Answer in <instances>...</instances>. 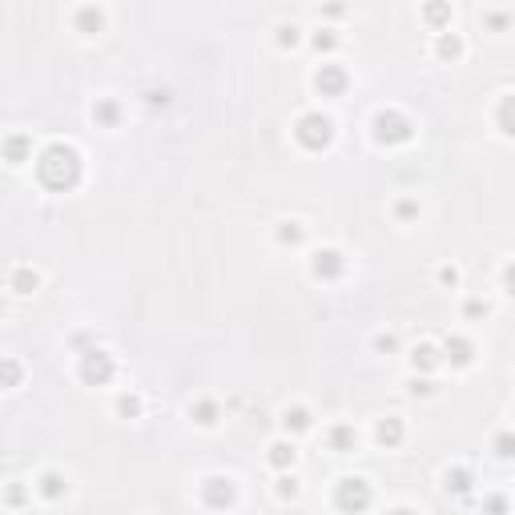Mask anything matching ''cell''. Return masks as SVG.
I'll return each mask as SVG.
<instances>
[{"label": "cell", "instance_id": "3957f363", "mask_svg": "<svg viewBox=\"0 0 515 515\" xmlns=\"http://www.w3.org/2000/svg\"><path fill=\"white\" fill-rule=\"evenodd\" d=\"M366 503H370V487H366L363 479H342L339 507H346V511H363Z\"/></svg>", "mask_w": 515, "mask_h": 515}, {"label": "cell", "instance_id": "9c48e42d", "mask_svg": "<svg viewBox=\"0 0 515 515\" xmlns=\"http://www.w3.org/2000/svg\"><path fill=\"white\" fill-rule=\"evenodd\" d=\"M499 125H503V133H515V97H507L499 105Z\"/></svg>", "mask_w": 515, "mask_h": 515}, {"label": "cell", "instance_id": "e0dca14e", "mask_svg": "<svg viewBox=\"0 0 515 515\" xmlns=\"http://www.w3.org/2000/svg\"><path fill=\"white\" fill-rule=\"evenodd\" d=\"M495 447H499V455H515V439H511V435H499Z\"/></svg>", "mask_w": 515, "mask_h": 515}, {"label": "cell", "instance_id": "ac0fdd59", "mask_svg": "<svg viewBox=\"0 0 515 515\" xmlns=\"http://www.w3.org/2000/svg\"><path fill=\"white\" fill-rule=\"evenodd\" d=\"M21 153H25V137H13V141H9V157L21 162Z\"/></svg>", "mask_w": 515, "mask_h": 515}, {"label": "cell", "instance_id": "8fae6325", "mask_svg": "<svg viewBox=\"0 0 515 515\" xmlns=\"http://www.w3.org/2000/svg\"><path fill=\"white\" fill-rule=\"evenodd\" d=\"M378 439H383V443H399L402 439V427L395 423V419H387V423L378 427Z\"/></svg>", "mask_w": 515, "mask_h": 515}, {"label": "cell", "instance_id": "cb8c5ba5", "mask_svg": "<svg viewBox=\"0 0 515 515\" xmlns=\"http://www.w3.org/2000/svg\"><path fill=\"white\" fill-rule=\"evenodd\" d=\"M395 515H411V511H395Z\"/></svg>", "mask_w": 515, "mask_h": 515}, {"label": "cell", "instance_id": "4fadbf2b", "mask_svg": "<svg viewBox=\"0 0 515 515\" xmlns=\"http://www.w3.org/2000/svg\"><path fill=\"white\" fill-rule=\"evenodd\" d=\"M447 351H455V363H471V346H467L463 339H455V342H447Z\"/></svg>", "mask_w": 515, "mask_h": 515}, {"label": "cell", "instance_id": "7c38bea8", "mask_svg": "<svg viewBox=\"0 0 515 515\" xmlns=\"http://www.w3.org/2000/svg\"><path fill=\"white\" fill-rule=\"evenodd\" d=\"M13 286L21 290V294H25V290L37 286V274H28V270H16V274H13Z\"/></svg>", "mask_w": 515, "mask_h": 515}, {"label": "cell", "instance_id": "5b68a950", "mask_svg": "<svg viewBox=\"0 0 515 515\" xmlns=\"http://www.w3.org/2000/svg\"><path fill=\"white\" fill-rule=\"evenodd\" d=\"M85 378L89 383H105V378L113 375V363H109V354H101V351H89V358H85Z\"/></svg>", "mask_w": 515, "mask_h": 515}, {"label": "cell", "instance_id": "277c9868", "mask_svg": "<svg viewBox=\"0 0 515 515\" xmlns=\"http://www.w3.org/2000/svg\"><path fill=\"white\" fill-rule=\"evenodd\" d=\"M375 129H378V141H407V137H411L407 121H402V117H395V113H383L375 121Z\"/></svg>", "mask_w": 515, "mask_h": 515}, {"label": "cell", "instance_id": "ffe728a7", "mask_svg": "<svg viewBox=\"0 0 515 515\" xmlns=\"http://www.w3.org/2000/svg\"><path fill=\"white\" fill-rule=\"evenodd\" d=\"M198 423H214V407H210V402H201L198 407Z\"/></svg>", "mask_w": 515, "mask_h": 515}, {"label": "cell", "instance_id": "2e32d148", "mask_svg": "<svg viewBox=\"0 0 515 515\" xmlns=\"http://www.w3.org/2000/svg\"><path fill=\"white\" fill-rule=\"evenodd\" d=\"M286 427H294V431L310 427V419H306V411H294V415H286Z\"/></svg>", "mask_w": 515, "mask_h": 515}, {"label": "cell", "instance_id": "44dd1931", "mask_svg": "<svg viewBox=\"0 0 515 515\" xmlns=\"http://www.w3.org/2000/svg\"><path fill=\"white\" fill-rule=\"evenodd\" d=\"M81 25H89V28H93V25H101V13H93V9H85V13H81Z\"/></svg>", "mask_w": 515, "mask_h": 515}, {"label": "cell", "instance_id": "ba28073f", "mask_svg": "<svg viewBox=\"0 0 515 515\" xmlns=\"http://www.w3.org/2000/svg\"><path fill=\"white\" fill-rule=\"evenodd\" d=\"M342 85H346V77H342L339 69H322V73H318V89H322V93H339Z\"/></svg>", "mask_w": 515, "mask_h": 515}, {"label": "cell", "instance_id": "30bf717a", "mask_svg": "<svg viewBox=\"0 0 515 515\" xmlns=\"http://www.w3.org/2000/svg\"><path fill=\"white\" fill-rule=\"evenodd\" d=\"M270 463H274V467L294 463V447H286V443H274V447H270Z\"/></svg>", "mask_w": 515, "mask_h": 515}, {"label": "cell", "instance_id": "5bb4252c", "mask_svg": "<svg viewBox=\"0 0 515 515\" xmlns=\"http://www.w3.org/2000/svg\"><path fill=\"white\" fill-rule=\"evenodd\" d=\"M447 487L467 491V471H447Z\"/></svg>", "mask_w": 515, "mask_h": 515}, {"label": "cell", "instance_id": "9a60e30c", "mask_svg": "<svg viewBox=\"0 0 515 515\" xmlns=\"http://www.w3.org/2000/svg\"><path fill=\"white\" fill-rule=\"evenodd\" d=\"M415 366H435V351H431V346H419V351H415Z\"/></svg>", "mask_w": 515, "mask_h": 515}, {"label": "cell", "instance_id": "d6986e66", "mask_svg": "<svg viewBox=\"0 0 515 515\" xmlns=\"http://www.w3.org/2000/svg\"><path fill=\"white\" fill-rule=\"evenodd\" d=\"M45 495H61V475H45Z\"/></svg>", "mask_w": 515, "mask_h": 515}, {"label": "cell", "instance_id": "8992f818", "mask_svg": "<svg viewBox=\"0 0 515 515\" xmlns=\"http://www.w3.org/2000/svg\"><path fill=\"white\" fill-rule=\"evenodd\" d=\"M205 499L214 503V507H222V503L234 499V487H230V479H210V483H205Z\"/></svg>", "mask_w": 515, "mask_h": 515}, {"label": "cell", "instance_id": "6da1fadb", "mask_svg": "<svg viewBox=\"0 0 515 515\" xmlns=\"http://www.w3.org/2000/svg\"><path fill=\"white\" fill-rule=\"evenodd\" d=\"M37 174L49 189H69V186H77V177H81V162H77V153L69 149V145H52V149H45V157L37 162Z\"/></svg>", "mask_w": 515, "mask_h": 515}, {"label": "cell", "instance_id": "52a82bcc", "mask_svg": "<svg viewBox=\"0 0 515 515\" xmlns=\"http://www.w3.org/2000/svg\"><path fill=\"white\" fill-rule=\"evenodd\" d=\"M339 270H342V258L334 250H327V254H318V258H315V274L318 278H334Z\"/></svg>", "mask_w": 515, "mask_h": 515}, {"label": "cell", "instance_id": "603a6c76", "mask_svg": "<svg viewBox=\"0 0 515 515\" xmlns=\"http://www.w3.org/2000/svg\"><path fill=\"white\" fill-rule=\"evenodd\" d=\"M507 290H511V294H515V266H511V270H507Z\"/></svg>", "mask_w": 515, "mask_h": 515}, {"label": "cell", "instance_id": "7402d4cb", "mask_svg": "<svg viewBox=\"0 0 515 515\" xmlns=\"http://www.w3.org/2000/svg\"><path fill=\"white\" fill-rule=\"evenodd\" d=\"M443 52H447V57H455V52H459V40H451V37H443V45H439Z\"/></svg>", "mask_w": 515, "mask_h": 515}, {"label": "cell", "instance_id": "7a4b0ae2", "mask_svg": "<svg viewBox=\"0 0 515 515\" xmlns=\"http://www.w3.org/2000/svg\"><path fill=\"white\" fill-rule=\"evenodd\" d=\"M298 137H302V145H310V149L327 145V141H330V121H327V117H318V113L302 117V121H298Z\"/></svg>", "mask_w": 515, "mask_h": 515}]
</instances>
